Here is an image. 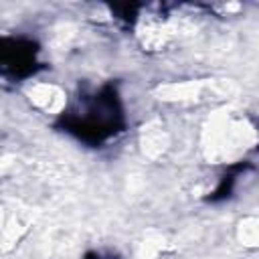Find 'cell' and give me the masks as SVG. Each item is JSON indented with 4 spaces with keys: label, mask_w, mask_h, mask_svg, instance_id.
<instances>
[{
    "label": "cell",
    "mask_w": 259,
    "mask_h": 259,
    "mask_svg": "<svg viewBox=\"0 0 259 259\" xmlns=\"http://www.w3.org/2000/svg\"><path fill=\"white\" fill-rule=\"evenodd\" d=\"M249 136H251V132L241 121L227 119V123H219L217 127L210 130V146L208 148L214 156L225 158L233 152L245 150L249 144Z\"/></svg>",
    "instance_id": "6da1fadb"
},
{
    "label": "cell",
    "mask_w": 259,
    "mask_h": 259,
    "mask_svg": "<svg viewBox=\"0 0 259 259\" xmlns=\"http://www.w3.org/2000/svg\"><path fill=\"white\" fill-rule=\"evenodd\" d=\"M34 101H38V105H42L45 109L55 111V109H59L63 105V95L59 93L57 87L42 85V87H36L34 89Z\"/></svg>",
    "instance_id": "7a4b0ae2"
}]
</instances>
